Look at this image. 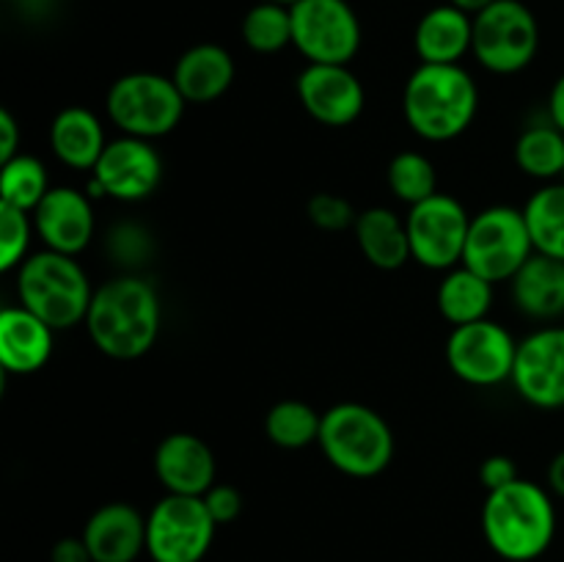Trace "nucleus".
Segmentation results:
<instances>
[{
	"label": "nucleus",
	"mask_w": 564,
	"mask_h": 562,
	"mask_svg": "<svg viewBox=\"0 0 564 562\" xmlns=\"http://www.w3.org/2000/svg\"><path fill=\"white\" fill-rule=\"evenodd\" d=\"M163 325V303L152 281L121 273L94 290L86 328L94 347L113 361H135L154 347Z\"/></svg>",
	"instance_id": "obj_1"
},
{
	"label": "nucleus",
	"mask_w": 564,
	"mask_h": 562,
	"mask_svg": "<svg viewBox=\"0 0 564 562\" xmlns=\"http://www.w3.org/2000/svg\"><path fill=\"white\" fill-rule=\"evenodd\" d=\"M482 534L496 556L507 562H534L554 545V494L532 479L490 490L482 505Z\"/></svg>",
	"instance_id": "obj_2"
},
{
	"label": "nucleus",
	"mask_w": 564,
	"mask_h": 562,
	"mask_svg": "<svg viewBox=\"0 0 564 562\" xmlns=\"http://www.w3.org/2000/svg\"><path fill=\"white\" fill-rule=\"evenodd\" d=\"M479 110V88L463 64H419L402 91V116L430 143L460 138Z\"/></svg>",
	"instance_id": "obj_3"
},
{
	"label": "nucleus",
	"mask_w": 564,
	"mask_h": 562,
	"mask_svg": "<svg viewBox=\"0 0 564 562\" xmlns=\"http://www.w3.org/2000/svg\"><path fill=\"white\" fill-rule=\"evenodd\" d=\"M94 290L97 287H91L83 264L69 253L42 248L17 268L20 306L42 317L53 331H66L86 323Z\"/></svg>",
	"instance_id": "obj_4"
},
{
	"label": "nucleus",
	"mask_w": 564,
	"mask_h": 562,
	"mask_svg": "<svg viewBox=\"0 0 564 562\" xmlns=\"http://www.w3.org/2000/svg\"><path fill=\"white\" fill-rule=\"evenodd\" d=\"M317 446L336 472L352 479H372L394 461V430L364 402H336L323 413Z\"/></svg>",
	"instance_id": "obj_5"
},
{
	"label": "nucleus",
	"mask_w": 564,
	"mask_h": 562,
	"mask_svg": "<svg viewBox=\"0 0 564 562\" xmlns=\"http://www.w3.org/2000/svg\"><path fill=\"white\" fill-rule=\"evenodd\" d=\"M185 97L171 75L158 72H130L110 83L105 110L121 136L158 141L171 136L185 116Z\"/></svg>",
	"instance_id": "obj_6"
},
{
	"label": "nucleus",
	"mask_w": 564,
	"mask_h": 562,
	"mask_svg": "<svg viewBox=\"0 0 564 562\" xmlns=\"http://www.w3.org/2000/svg\"><path fill=\"white\" fill-rule=\"evenodd\" d=\"M540 50V22L523 0H496L474 14L471 55L494 75L529 69Z\"/></svg>",
	"instance_id": "obj_7"
},
{
	"label": "nucleus",
	"mask_w": 564,
	"mask_h": 562,
	"mask_svg": "<svg viewBox=\"0 0 564 562\" xmlns=\"http://www.w3.org/2000/svg\"><path fill=\"white\" fill-rule=\"evenodd\" d=\"M532 253L534 242L523 209L494 204L471 215L463 264L488 279L490 284L510 281Z\"/></svg>",
	"instance_id": "obj_8"
},
{
	"label": "nucleus",
	"mask_w": 564,
	"mask_h": 562,
	"mask_svg": "<svg viewBox=\"0 0 564 562\" xmlns=\"http://www.w3.org/2000/svg\"><path fill=\"white\" fill-rule=\"evenodd\" d=\"M215 532L204 496L165 494L147 516V554L152 562H202Z\"/></svg>",
	"instance_id": "obj_9"
},
{
	"label": "nucleus",
	"mask_w": 564,
	"mask_h": 562,
	"mask_svg": "<svg viewBox=\"0 0 564 562\" xmlns=\"http://www.w3.org/2000/svg\"><path fill=\"white\" fill-rule=\"evenodd\" d=\"M290 11L292 47L308 64H350L361 50V20L347 0H297Z\"/></svg>",
	"instance_id": "obj_10"
},
{
	"label": "nucleus",
	"mask_w": 564,
	"mask_h": 562,
	"mask_svg": "<svg viewBox=\"0 0 564 562\" xmlns=\"http://www.w3.org/2000/svg\"><path fill=\"white\" fill-rule=\"evenodd\" d=\"M518 342L496 320L485 317L477 323L455 325L446 339V364L463 383L494 389L512 380Z\"/></svg>",
	"instance_id": "obj_11"
},
{
	"label": "nucleus",
	"mask_w": 564,
	"mask_h": 562,
	"mask_svg": "<svg viewBox=\"0 0 564 562\" xmlns=\"http://www.w3.org/2000/svg\"><path fill=\"white\" fill-rule=\"evenodd\" d=\"M408 237H411V253L422 268L446 270L463 264L466 253L471 215L449 193H435L424 202L408 209Z\"/></svg>",
	"instance_id": "obj_12"
},
{
	"label": "nucleus",
	"mask_w": 564,
	"mask_h": 562,
	"mask_svg": "<svg viewBox=\"0 0 564 562\" xmlns=\"http://www.w3.org/2000/svg\"><path fill=\"white\" fill-rule=\"evenodd\" d=\"M163 180V158L152 141L119 136L108 141L102 158L91 169L88 196H110L116 202L135 204L152 196Z\"/></svg>",
	"instance_id": "obj_13"
},
{
	"label": "nucleus",
	"mask_w": 564,
	"mask_h": 562,
	"mask_svg": "<svg viewBox=\"0 0 564 562\" xmlns=\"http://www.w3.org/2000/svg\"><path fill=\"white\" fill-rule=\"evenodd\" d=\"M510 383L532 408H564V325H543L518 342Z\"/></svg>",
	"instance_id": "obj_14"
},
{
	"label": "nucleus",
	"mask_w": 564,
	"mask_h": 562,
	"mask_svg": "<svg viewBox=\"0 0 564 562\" xmlns=\"http://www.w3.org/2000/svg\"><path fill=\"white\" fill-rule=\"evenodd\" d=\"M297 102L325 127H347L358 121L367 105L364 83L350 64H306L295 80Z\"/></svg>",
	"instance_id": "obj_15"
},
{
	"label": "nucleus",
	"mask_w": 564,
	"mask_h": 562,
	"mask_svg": "<svg viewBox=\"0 0 564 562\" xmlns=\"http://www.w3.org/2000/svg\"><path fill=\"white\" fill-rule=\"evenodd\" d=\"M31 215L36 237L50 251L77 257L91 246L97 218H94V204L88 193L77 187H50L47 196Z\"/></svg>",
	"instance_id": "obj_16"
},
{
	"label": "nucleus",
	"mask_w": 564,
	"mask_h": 562,
	"mask_svg": "<svg viewBox=\"0 0 564 562\" xmlns=\"http://www.w3.org/2000/svg\"><path fill=\"white\" fill-rule=\"evenodd\" d=\"M154 474L165 494L204 496L215 485L218 463L204 439L193 433H171L154 450Z\"/></svg>",
	"instance_id": "obj_17"
},
{
	"label": "nucleus",
	"mask_w": 564,
	"mask_h": 562,
	"mask_svg": "<svg viewBox=\"0 0 564 562\" xmlns=\"http://www.w3.org/2000/svg\"><path fill=\"white\" fill-rule=\"evenodd\" d=\"M80 538L94 562H135L147 554V516L127 501H108L88 516Z\"/></svg>",
	"instance_id": "obj_18"
},
{
	"label": "nucleus",
	"mask_w": 564,
	"mask_h": 562,
	"mask_svg": "<svg viewBox=\"0 0 564 562\" xmlns=\"http://www.w3.org/2000/svg\"><path fill=\"white\" fill-rule=\"evenodd\" d=\"M55 347V331L28 312L6 306L0 312V367L6 375H33L47 367Z\"/></svg>",
	"instance_id": "obj_19"
},
{
	"label": "nucleus",
	"mask_w": 564,
	"mask_h": 562,
	"mask_svg": "<svg viewBox=\"0 0 564 562\" xmlns=\"http://www.w3.org/2000/svg\"><path fill=\"white\" fill-rule=\"evenodd\" d=\"M237 77L235 58L226 47L215 42H202L187 47L176 58L171 80L176 83L187 105H207L224 97Z\"/></svg>",
	"instance_id": "obj_20"
},
{
	"label": "nucleus",
	"mask_w": 564,
	"mask_h": 562,
	"mask_svg": "<svg viewBox=\"0 0 564 562\" xmlns=\"http://www.w3.org/2000/svg\"><path fill=\"white\" fill-rule=\"evenodd\" d=\"M474 17L452 3L424 11L413 31V50L422 64H460L471 55Z\"/></svg>",
	"instance_id": "obj_21"
},
{
	"label": "nucleus",
	"mask_w": 564,
	"mask_h": 562,
	"mask_svg": "<svg viewBox=\"0 0 564 562\" xmlns=\"http://www.w3.org/2000/svg\"><path fill=\"white\" fill-rule=\"evenodd\" d=\"M512 301L527 317L551 323L564 317V262L534 251L510 279Z\"/></svg>",
	"instance_id": "obj_22"
},
{
	"label": "nucleus",
	"mask_w": 564,
	"mask_h": 562,
	"mask_svg": "<svg viewBox=\"0 0 564 562\" xmlns=\"http://www.w3.org/2000/svg\"><path fill=\"white\" fill-rule=\"evenodd\" d=\"M108 138L102 121L83 105H66L50 125V149L64 165L75 171H91L102 158Z\"/></svg>",
	"instance_id": "obj_23"
},
{
	"label": "nucleus",
	"mask_w": 564,
	"mask_h": 562,
	"mask_svg": "<svg viewBox=\"0 0 564 562\" xmlns=\"http://www.w3.org/2000/svg\"><path fill=\"white\" fill-rule=\"evenodd\" d=\"M358 248L364 259L378 270H400L411 253V237H408L405 218L389 207H369L358 213L356 226H352Z\"/></svg>",
	"instance_id": "obj_24"
},
{
	"label": "nucleus",
	"mask_w": 564,
	"mask_h": 562,
	"mask_svg": "<svg viewBox=\"0 0 564 562\" xmlns=\"http://www.w3.org/2000/svg\"><path fill=\"white\" fill-rule=\"evenodd\" d=\"M494 287L496 284H490L466 264L446 270L438 284V295H435L441 317L452 323V328L485 320L494 309Z\"/></svg>",
	"instance_id": "obj_25"
},
{
	"label": "nucleus",
	"mask_w": 564,
	"mask_h": 562,
	"mask_svg": "<svg viewBox=\"0 0 564 562\" xmlns=\"http://www.w3.org/2000/svg\"><path fill=\"white\" fill-rule=\"evenodd\" d=\"M516 165L532 180H564V132L554 121L527 127L516 141Z\"/></svg>",
	"instance_id": "obj_26"
},
{
	"label": "nucleus",
	"mask_w": 564,
	"mask_h": 562,
	"mask_svg": "<svg viewBox=\"0 0 564 562\" xmlns=\"http://www.w3.org/2000/svg\"><path fill=\"white\" fill-rule=\"evenodd\" d=\"M534 251L564 262V180L545 182L523 207Z\"/></svg>",
	"instance_id": "obj_27"
},
{
	"label": "nucleus",
	"mask_w": 564,
	"mask_h": 562,
	"mask_svg": "<svg viewBox=\"0 0 564 562\" xmlns=\"http://www.w3.org/2000/svg\"><path fill=\"white\" fill-rule=\"evenodd\" d=\"M240 36L248 50L259 55H275L292 47V11L273 0H257L240 22Z\"/></svg>",
	"instance_id": "obj_28"
},
{
	"label": "nucleus",
	"mask_w": 564,
	"mask_h": 562,
	"mask_svg": "<svg viewBox=\"0 0 564 562\" xmlns=\"http://www.w3.org/2000/svg\"><path fill=\"white\" fill-rule=\"evenodd\" d=\"M323 413L303 400H281L264 413V435L281 450H306L319 441Z\"/></svg>",
	"instance_id": "obj_29"
},
{
	"label": "nucleus",
	"mask_w": 564,
	"mask_h": 562,
	"mask_svg": "<svg viewBox=\"0 0 564 562\" xmlns=\"http://www.w3.org/2000/svg\"><path fill=\"white\" fill-rule=\"evenodd\" d=\"M47 193L50 176L42 160L25 152L6 160L0 171V204L33 213Z\"/></svg>",
	"instance_id": "obj_30"
},
{
	"label": "nucleus",
	"mask_w": 564,
	"mask_h": 562,
	"mask_svg": "<svg viewBox=\"0 0 564 562\" xmlns=\"http://www.w3.org/2000/svg\"><path fill=\"white\" fill-rule=\"evenodd\" d=\"M386 180H389V191L408 207L438 193V171H435L433 160L413 149L391 158Z\"/></svg>",
	"instance_id": "obj_31"
},
{
	"label": "nucleus",
	"mask_w": 564,
	"mask_h": 562,
	"mask_svg": "<svg viewBox=\"0 0 564 562\" xmlns=\"http://www.w3.org/2000/svg\"><path fill=\"white\" fill-rule=\"evenodd\" d=\"M36 237L33 215L25 209L0 204V270L11 273L31 257V240Z\"/></svg>",
	"instance_id": "obj_32"
},
{
	"label": "nucleus",
	"mask_w": 564,
	"mask_h": 562,
	"mask_svg": "<svg viewBox=\"0 0 564 562\" xmlns=\"http://www.w3.org/2000/svg\"><path fill=\"white\" fill-rule=\"evenodd\" d=\"M306 215L323 231L352 229L358 220L356 207L339 193H314L306 204Z\"/></svg>",
	"instance_id": "obj_33"
},
{
	"label": "nucleus",
	"mask_w": 564,
	"mask_h": 562,
	"mask_svg": "<svg viewBox=\"0 0 564 562\" xmlns=\"http://www.w3.org/2000/svg\"><path fill=\"white\" fill-rule=\"evenodd\" d=\"M108 251L124 268H135V264L147 262V257L152 253V235L141 224H119L108 235Z\"/></svg>",
	"instance_id": "obj_34"
},
{
	"label": "nucleus",
	"mask_w": 564,
	"mask_h": 562,
	"mask_svg": "<svg viewBox=\"0 0 564 562\" xmlns=\"http://www.w3.org/2000/svg\"><path fill=\"white\" fill-rule=\"evenodd\" d=\"M204 505H207L209 516L215 518V523H218V527H226V523H235L237 518L242 516L246 499H242V494L235 488V485L215 483L213 488L204 494Z\"/></svg>",
	"instance_id": "obj_35"
},
{
	"label": "nucleus",
	"mask_w": 564,
	"mask_h": 562,
	"mask_svg": "<svg viewBox=\"0 0 564 562\" xmlns=\"http://www.w3.org/2000/svg\"><path fill=\"white\" fill-rule=\"evenodd\" d=\"M518 479V466L510 455H490L485 457L482 466H479V483L488 490H499L505 485L516 483Z\"/></svg>",
	"instance_id": "obj_36"
},
{
	"label": "nucleus",
	"mask_w": 564,
	"mask_h": 562,
	"mask_svg": "<svg viewBox=\"0 0 564 562\" xmlns=\"http://www.w3.org/2000/svg\"><path fill=\"white\" fill-rule=\"evenodd\" d=\"M20 154V125L9 108H0V163Z\"/></svg>",
	"instance_id": "obj_37"
},
{
	"label": "nucleus",
	"mask_w": 564,
	"mask_h": 562,
	"mask_svg": "<svg viewBox=\"0 0 564 562\" xmlns=\"http://www.w3.org/2000/svg\"><path fill=\"white\" fill-rule=\"evenodd\" d=\"M50 562H94L83 538H61L50 551Z\"/></svg>",
	"instance_id": "obj_38"
},
{
	"label": "nucleus",
	"mask_w": 564,
	"mask_h": 562,
	"mask_svg": "<svg viewBox=\"0 0 564 562\" xmlns=\"http://www.w3.org/2000/svg\"><path fill=\"white\" fill-rule=\"evenodd\" d=\"M549 121H554L556 127L564 132V72L556 77V83L551 86L549 94Z\"/></svg>",
	"instance_id": "obj_39"
},
{
	"label": "nucleus",
	"mask_w": 564,
	"mask_h": 562,
	"mask_svg": "<svg viewBox=\"0 0 564 562\" xmlns=\"http://www.w3.org/2000/svg\"><path fill=\"white\" fill-rule=\"evenodd\" d=\"M545 483H549V490L556 499H564V450H560L551 457L549 472H545Z\"/></svg>",
	"instance_id": "obj_40"
},
{
	"label": "nucleus",
	"mask_w": 564,
	"mask_h": 562,
	"mask_svg": "<svg viewBox=\"0 0 564 562\" xmlns=\"http://www.w3.org/2000/svg\"><path fill=\"white\" fill-rule=\"evenodd\" d=\"M17 9L25 11V14H36V17H47L53 11L55 0H14Z\"/></svg>",
	"instance_id": "obj_41"
},
{
	"label": "nucleus",
	"mask_w": 564,
	"mask_h": 562,
	"mask_svg": "<svg viewBox=\"0 0 564 562\" xmlns=\"http://www.w3.org/2000/svg\"><path fill=\"white\" fill-rule=\"evenodd\" d=\"M446 3L457 6V9H463L466 14L474 17V14H479V11L488 9V6H494L496 0H446Z\"/></svg>",
	"instance_id": "obj_42"
},
{
	"label": "nucleus",
	"mask_w": 564,
	"mask_h": 562,
	"mask_svg": "<svg viewBox=\"0 0 564 562\" xmlns=\"http://www.w3.org/2000/svg\"><path fill=\"white\" fill-rule=\"evenodd\" d=\"M273 3H281V6H295L297 0H273Z\"/></svg>",
	"instance_id": "obj_43"
}]
</instances>
